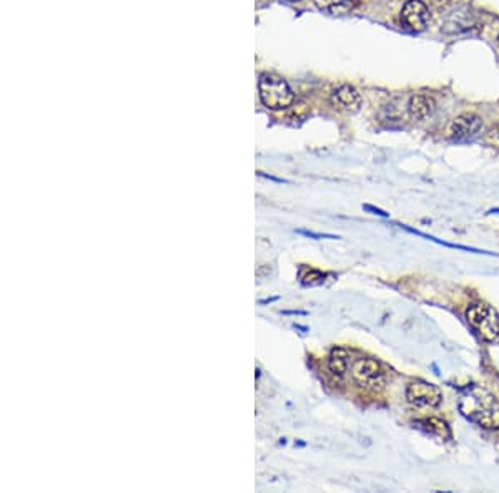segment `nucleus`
Instances as JSON below:
<instances>
[{
    "label": "nucleus",
    "mask_w": 499,
    "mask_h": 493,
    "mask_svg": "<svg viewBox=\"0 0 499 493\" xmlns=\"http://www.w3.org/2000/svg\"><path fill=\"white\" fill-rule=\"evenodd\" d=\"M320 9H325L335 15H343L356 7L358 0H313Z\"/></svg>",
    "instance_id": "11"
},
{
    "label": "nucleus",
    "mask_w": 499,
    "mask_h": 493,
    "mask_svg": "<svg viewBox=\"0 0 499 493\" xmlns=\"http://www.w3.org/2000/svg\"><path fill=\"white\" fill-rule=\"evenodd\" d=\"M406 400L413 407H438L442 400L441 389L431 382L414 381L406 387Z\"/></svg>",
    "instance_id": "5"
},
{
    "label": "nucleus",
    "mask_w": 499,
    "mask_h": 493,
    "mask_svg": "<svg viewBox=\"0 0 499 493\" xmlns=\"http://www.w3.org/2000/svg\"><path fill=\"white\" fill-rule=\"evenodd\" d=\"M325 281V274L320 273V271H309L303 276V284L305 286H318Z\"/></svg>",
    "instance_id": "13"
},
{
    "label": "nucleus",
    "mask_w": 499,
    "mask_h": 493,
    "mask_svg": "<svg viewBox=\"0 0 499 493\" xmlns=\"http://www.w3.org/2000/svg\"><path fill=\"white\" fill-rule=\"evenodd\" d=\"M361 95L352 85H341L332 94V103L336 110L345 113H356L361 108Z\"/></svg>",
    "instance_id": "8"
},
{
    "label": "nucleus",
    "mask_w": 499,
    "mask_h": 493,
    "mask_svg": "<svg viewBox=\"0 0 499 493\" xmlns=\"http://www.w3.org/2000/svg\"><path fill=\"white\" fill-rule=\"evenodd\" d=\"M349 353L345 347H335L328 355V369L336 379H343L348 373Z\"/></svg>",
    "instance_id": "10"
},
{
    "label": "nucleus",
    "mask_w": 499,
    "mask_h": 493,
    "mask_svg": "<svg viewBox=\"0 0 499 493\" xmlns=\"http://www.w3.org/2000/svg\"><path fill=\"white\" fill-rule=\"evenodd\" d=\"M436 110V102L433 96L425 94H414L408 102V112L413 120H426Z\"/></svg>",
    "instance_id": "9"
},
{
    "label": "nucleus",
    "mask_w": 499,
    "mask_h": 493,
    "mask_svg": "<svg viewBox=\"0 0 499 493\" xmlns=\"http://www.w3.org/2000/svg\"><path fill=\"white\" fill-rule=\"evenodd\" d=\"M414 426L422 428V430L429 432L433 435H440V437H449V428L446 426L445 420L431 417V419H425V420H418L414 422Z\"/></svg>",
    "instance_id": "12"
},
{
    "label": "nucleus",
    "mask_w": 499,
    "mask_h": 493,
    "mask_svg": "<svg viewBox=\"0 0 499 493\" xmlns=\"http://www.w3.org/2000/svg\"><path fill=\"white\" fill-rule=\"evenodd\" d=\"M429 20H431V14L422 0H408L401 9V22L413 32L426 30Z\"/></svg>",
    "instance_id": "6"
},
{
    "label": "nucleus",
    "mask_w": 499,
    "mask_h": 493,
    "mask_svg": "<svg viewBox=\"0 0 499 493\" xmlns=\"http://www.w3.org/2000/svg\"><path fill=\"white\" fill-rule=\"evenodd\" d=\"M488 140L493 141V143H499V123L494 125L488 132Z\"/></svg>",
    "instance_id": "15"
},
{
    "label": "nucleus",
    "mask_w": 499,
    "mask_h": 493,
    "mask_svg": "<svg viewBox=\"0 0 499 493\" xmlns=\"http://www.w3.org/2000/svg\"><path fill=\"white\" fill-rule=\"evenodd\" d=\"M466 319L485 341H496L499 335V317L493 307L482 302L471 304L466 311Z\"/></svg>",
    "instance_id": "3"
},
{
    "label": "nucleus",
    "mask_w": 499,
    "mask_h": 493,
    "mask_svg": "<svg viewBox=\"0 0 499 493\" xmlns=\"http://www.w3.org/2000/svg\"><path fill=\"white\" fill-rule=\"evenodd\" d=\"M462 402H468V409H461L462 414L471 420H476L485 427L499 426V403L498 400L485 390L469 392L468 397H462Z\"/></svg>",
    "instance_id": "2"
},
{
    "label": "nucleus",
    "mask_w": 499,
    "mask_h": 493,
    "mask_svg": "<svg viewBox=\"0 0 499 493\" xmlns=\"http://www.w3.org/2000/svg\"><path fill=\"white\" fill-rule=\"evenodd\" d=\"M298 233L305 234V236L315 238V240H323V238H329V240H338V236H333V234H318L312 231H303V229H298Z\"/></svg>",
    "instance_id": "14"
},
{
    "label": "nucleus",
    "mask_w": 499,
    "mask_h": 493,
    "mask_svg": "<svg viewBox=\"0 0 499 493\" xmlns=\"http://www.w3.org/2000/svg\"><path fill=\"white\" fill-rule=\"evenodd\" d=\"M276 299H278V297H272V299H263V301H260V304H268V302H273V301H276Z\"/></svg>",
    "instance_id": "17"
},
{
    "label": "nucleus",
    "mask_w": 499,
    "mask_h": 493,
    "mask_svg": "<svg viewBox=\"0 0 499 493\" xmlns=\"http://www.w3.org/2000/svg\"><path fill=\"white\" fill-rule=\"evenodd\" d=\"M352 377L360 384V386L368 387L371 390H383L386 377L380 362L371 357L356 359L352 366Z\"/></svg>",
    "instance_id": "4"
},
{
    "label": "nucleus",
    "mask_w": 499,
    "mask_h": 493,
    "mask_svg": "<svg viewBox=\"0 0 499 493\" xmlns=\"http://www.w3.org/2000/svg\"><path fill=\"white\" fill-rule=\"evenodd\" d=\"M482 128V120L474 113H461L448 125L449 138L453 140H468L476 136Z\"/></svg>",
    "instance_id": "7"
},
{
    "label": "nucleus",
    "mask_w": 499,
    "mask_h": 493,
    "mask_svg": "<svg viewBox=\"0 0 499 493\" xmlns=\"http://www.w3.org/2000/svg\"><path fill=\"white\" fill-rule=\"evenodd\" d=\"M260 102L269 110H285L295 102L292 88L287 80L275 74H263L258 80Z\"/></svg>",
    "instance_id": "1"
},
{
    "label": "nucleus",
    "mask_w": 499,
    "mask_h": 493,
    "mask_svg": "<svg viewBox=\"0 0 499 493\" xmlns=\"http://www.w3.org/2000/svg\"><path fill=\"white\" fill-rule=\"evenodd\" d=\"M498 43H499V35H498Z\"/></svg>",
    "instance_id": "19"
},
{
    "label": "nucleus",
    "mask_w": 499,
    "mask_h": 493,
    "mask_svg": "<svg viewBox=\"0 0 499 493\" xmlns=\"http://www.w3.org/2000/svg\"><path fill=\"white\" fill-rule=\"evenodd\" d=\"M292 2H298V0H292Z\"/></svg>",
    "instance_id": "18"
},
{
    "label": "nucleus",
    "mask_w": 499,
    "mask_h": 493,
    "mask_svg": "<svg viewBox=\"0 0 499 493\" xmlns=\"http://www.w3.org/2000/svg\"><path fill=\"white\" fill-rule=\"evenodd\" d=\"M363 208L366 209V211H371L373 214H378V216H383V218H388V213H385V211H381V209H378V208H373V206H369V204H365L363 206Z\"/></svg>",
    "instance_id": "16"
}]
</instances>
